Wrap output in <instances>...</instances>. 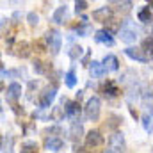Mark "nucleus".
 Instances as JSON below:
<instances>
[{"label": "nucleus", "instance_id": "obj_1", "mask_svg": "<svg viewBox=\"0 0 153 153\" xmlns=\"http://www.w3.org/2000/svg\"><path fill=\"white\" fill-rule=\"evenodd\" d=\"M100 112H102V100L98 96H91L85 102L84 107V117L87 121H98L100 119Z\"/></svg>", "mask_w": 153, "mask_h": 153}, {"label": "nucleus", "instance_id": "obj_2", "mask_svg": "<svg viewBox=\"0 0 153 153\" xmlns=\"http://www.w3.org/2000/svg\"><path fill=\"white\" fill-rule=\"evenodd\" d=\"M45 43H46L48 50L53 55H57L59 50H61V45H62V34L57 29H48L46 34H45Z\"/></svg>", "mask_w": 153, "mask_h": 153}, {"label": "nucleus", "instance_id": "obj_3", "mask_svg": "<svg viewBox=\"0 0 153 153\" xmlns=\"http://www.w3.org/2000/svg\"><path fill=\"white\" fill-rule=\"evenodd\" d=\"M55 94H57V85H46L41 93H39V98H38V105L39 109H48L52 105V102L55 100Z\"/></svg>", "mask_w": 153, "mask_h": 153}, {"label": "nucleus", "instance_id": "obj_4", "mask_svg": "<svg viewBox=\"0 0 153 153\" xmlns=\"http://www.w3.org/2000/svg\"><path fill=\"white\" fill-rule=\"evenodd\" d=\"M22 93H23V89H22V85H20L18 82H13V84H9V87H7V93H5V96H7V102H9L13 107H16V102L22 98Z\"/></svg>", "mask_w": 153, "mask_h": 153}, {"label": "nucleus", "instance_id": "obj_5", "mask_svg": "<svg viewBox=\"0 0 153 153\" xmlns=\"http://www.w3.org/2000/svg\"><path fill=\"white\" fill-rule=\"evenodd\" d=\"M119 38L123 43H126V45H132V43H135L137 41V30L134 29V27H130L128 25V22H125V25L121 27V30H119Z\"/></svg>", "mask_w": 153, "mask_h": 153}, {"label": "nucleus", "instance_id": "obj_6", "mask_svg": "<svg viewBox=\"0 0 153 153\" xmlns=\"http://www.w3.org/2000/svg\"><path fill=\"white\" fill-rule=\"evenodd\" d=\"M125 55L130 57V59H134V61H137V62H148V61H150V57L141 50V46H139V48H137V46H128V48H125Z\"/></svg>", "mask_w": 153, "mask_h": 153}, {"label": "nucleus", "instance_id": "obj_7", "mask_svg": "<svg viewBox=\"0 0 153 153\" xmlns=\"http://www.w3.org/2000/svg\"><path fill=\"white\" fill-rule=\"evenodd\" d=\"M103 135L100 130H89L87 135H85V144L87 148H96V146H102L103 144Z\"/></svg>", "mask_w": 153, "mask_h": 153}, {"label": "nucleus", "instance_id": "obj_8", "mask_svg": "<svg viewBox=\"0 0 153 153\" xmlns=\"http://www.w3.org/2000/svg\"><path fill=\"white\" fill-rule=\"evenodd\" d=\"M64 109H66V117H68V119H71L73 123H78V121H80V112H82V109H80V103H78V102H68V103L64 105Z\"/></svg>", "mask_w": 153, "mask_h": 153}, {"label": "nucleus", "instance_id": "obj_9", "mask_svg": "<svg viewBox=\"0 0 153 153\" xmlns=\"http://www.w3.org/2000/svg\"><path fill=\"white\" fill-rule=\"evenodd\" d=\"M94 41L100 43V45H105V46H114V38H112V32H109L107 29H100L94 32Z\"/></svg>", "mask_w": 153, "mask_h": 153}, {"label": "nucleus", "instance_id": "obj_10", "mask_svg": "<svg viewBox=\"0 0 153 153\" xmlns=\"http://www.w3.org/2000/svg\"><path fill=\"white\" fill-rule=\"evenodd\" d=\"M112 16V9L109 5H103L100 9H94L93 11V20L94 22H100V23H107Z\"/></svg>", "mask_w": 153, "mask_h": 153}, {"label": "nucleus", "instance_id": "obj_11", "mask_svg": "<svg viewBox=\"0 0 153 153\" xmlns=\"http://www.w3.org/2000/svg\"><path fill=\"white\" fill-rule=\"evenodd\" d=\"M45 150L48 152H61L64 148V141L57 135V137H45V143H43Z\"/></svg>", "mask_w": 153, "mask_h": 153}, {"label": "nucleus", "instance_id": "obj_12", "mask_svg": "<svg viewBox=\"0 0 153 153\" xmlns=\"http://www.w3.org/2000/svg\"><path fill=\"white\" fill-rule=\"evenodd\" d=\"M141 121H143V126L148 134L153 132V105H146L144 107V112L141 116Z\"/></svg>", "mask_w": 153, "mask_h": 153}, {"label": "nucleus", "instance_id": "obj_13", "mask_svg": "<svg viewBox=\"0 0 153 153\" xmlns=\"http://www.w3.org/2000/svg\"><path fill=\"white\" fill-rule=\"evenodd\" d=\"M66 20H68V5L62 4V5H59V7L53 11V14H52V22L57 23V25H61V23H64Z\"/></svg>", "mask_w": 153, "mask_h": 153}, {"label": "nucleus", "instance_id": "obj_14", "mask_svg": "<svg viewBox=\"0 0 153 153\" xmlns=\"http://www.w3.org/2000/svg\"><path fill=\"white\" fill-rule=\"evenodd\" d=\"M68 135H70V139L73 141V143H80V139L84 137V126H82V123H71V126H70V130H68Z\"/></svg>", "mask_w": 153, "mask_h": 153}, {"label": "nucleus", "instance_id": "obj_15", "mask_svg": "<svg viewBox=\"0 0 153 153\" xmlns=\"http://www.w3.org/2000/svg\"><path fill=\"white\" fill-rule=\"evenodd\" d=\"M102 93H103V96L105 98H116V96H119V87L116 85L112 80H107L103 85H102Z\"/></svg>", "mask_w": 153, "mask_h": 153}, {"label": "nucleus", "instance_id": "obj_16", "mask_svg": "<svg viewBox=\"0 0 153 153\" xmlns=\"http://www.w3.org/2000/svg\"><path fill=\"white\" fill-rule=\"evenodd\" d=\"M109 144L112 150H117V152H123L125 148V135L121 132H114L111 137H109Z\"/></svg>", "mask_w": 153, "mask_h": 153}, {"label": "nucleus", "instance_id": "obj_17", "mask_svg": "<svg viewBox=\"0 0 153 153\" xmlns=\"http://www.w3.org/2000/svg\"><path fill=\"white\" fill-rule=\"evenodd\" d=\"M89 73H91V78H102L107 73V70L103 68V64L100 61H91L89 62Z\"/></svg>", "mask_w": 153, "mask_h": 153}, {"label": "nucleus", "instance_id": "obj_18", "mask_svg": "<svg viewBox=\"0 0 153 153\" xmlns=\"http://www.w3.org/2000/svg\"><path fill=\"white\" fill-rule=\"evenodd\" d=\"M14 50H16L14 55H18L20 59H27L30 55V45L27 41H18L16 46H14Z\"/></svg>", "mask_w": 153, "mask_h": 153}, {"label": "nucleus", "instance_id": "obj_19", "mask_svg": "<svg viewBox=\"0 0 153 153\" xmlns=\"http://www.w3.org/2000/svg\"><path fill=\"white\" fill-rule=\"evenodd\" d=\"M102 64H103V68L107 71H117V68H119V61H117V57L112 55V53L105 55L103 61H102Z\"/></svg>", "mask_w": 153, "mask_h": 153}, {"label": "nucleus", "instance_id": "obj_20", "mask_svg": "<svg viewBox=\"0 0 153 153\" xmlns=\"http://www.w3.org/2000/svg\"><path fill=\"white\" fill-rule=\"evenodd\" d=\"M64 117H66V109H64L62 105H59V107H52V111H50V119H52V121L59 123V121H62Z\"/></svg>", "mask_w": 153, "mask_h": 153}, {"label": "nucleus", "instance_id": "obj_21", "mask_svg": "<svg viewBox=\"0 0 153 153\" xmlns=\"http://www.w3.org/2000/svg\"><path fill=\"white\" fill-rule=\"evenodd\" d=\"M13 146H14V137L5 134L2 137V153H13Z\"/></svg>", "mask_w": 153, "mask_h": 153}, {"label": "nucleus", "instance_id": "obj_22", "mask_svg": "<svg viewBox=\"0 0 153 153\" xmlns=\"http://www.w3.org/2000/svg\"><path fill=\"white\" fill-rule=\"evenodd\" d=\"M39 146L36 141H25L22 143V148H20V153H38Z\"/></svg>", "mask_w": 153, "mask_h": 153}, {"label": "nucleus", "instance_id": "obj_23", "mask_svg": "<svg viewBox=\"0 0 153 153\" xmlns=\"http://www.w3.org/2000/svg\"><path fill=\"white\" fill-rule=\"evenodd\" d=\"M137 20L141 23H150L152 22V11H150V5L148 7H143L139 13H137Z\"/></svg>", "mask_w": 153, "mask_h": 153}, {"label": "nucleus", "instance_id": "obj_24", "mask_svg": "<svg viewBox=\"0 0 153 153\" xmlns=\"http://www.w3.org/2000/svg\"><path fill=\"white\" fill-rule=\"evenodd\" d=\"M141 50H143L148 57H152L153 55V38L152 36H148L146 39H143V43H141Z\"/></svg>", "mask_w": 153, "mask_h": 153}, {"label": "nucleus", "instance_id": "obj_25", "mask_svg": "<svg viewBox=\"0 0 153 153\" xmlns=\"http://www.w3.org/2000/svg\"><path fill=\"white\" fill-rule=\"evenodd\" d=\"M64 84H66V87H70V89H73L76 85V75H75L73 70H70V71L64 73Z\"/></svg>", "mask_w": 153, "mask_h": 153}, {"label": "nucleus", "instance_id": "obj_26", "mask_svg": "<svg viewBox=\"0 0 153 153\" xmlns=\"http://www.w3.org/2000/svg\"><path fill=\"white\" fill-rule=\"evenodd\" d=\"M105 125H107V128L116 130V128L121 125V117H119L117 114H109L107 116V123H105Z\"/></svg>", "mask_w": 153, "mask_h": 153}, {"label": "nucleus", "instance_id": "obj_27", "mask_svg": "<svg viewBox=\"0 0 153 153\" xmlns=\"http://www.w3.org/2000/svg\"><path fill=\"white\" fill-rule=\"evenodd\" d=\"M82 52H84V48H82L80 45H73V46L68 50V57H70L71 61H76V59L82 57Z\"/></svg>", "mask_w": 153, "mask_h": 153}, {"label": "nucleus", "instance_id": "obj_28", "mask_svg": "<svg viewBox=\"0 0 153 153\" xmlns=\"http://www.w3.org/2000/svg\"><path fill=\"white\" fill-rule=\"evenodd\" d=\"M76 36H82V38H85V36H89V34H93V27L89 25V23H82V25H78L75 29Z\"/></svg>", "mask_w": 153, "mask_h": 153}, {"label": "nucleus", "instance_id": "obj_29", "mask_svg": "<svg viewBox=\"0 0 153 153\" xmlns=\"http://www.w3.org/2000/svg\"><path fill=\"white\" fill-rule=\"evenodd\" d=\"M32 68H34V71H36L38 75H45V73H48V66H46L41 59H36V61L32 62Z\"/></svg>", "mask_w": 153, "mask_h": 153}, {"label": "nucleus", "instance_id": "obj_30", "mask_svg": "<svg viewBox=\"0 0 153 153\" xmlns=\"http://www.w3.org/2000/svg\"><path fill=\"white\" fill-rule=\"evenodd\" d=\"M87 7H89V2H85V0H76L75 2V13L76 14L78 13H84Z\"/></svg>", "mask_w": 153, "mask_h": 153}, {"label": "nucleus", "instance_id": "obj_31", "mask_svg": "<svg viewBox=\"0 0 153 153\" xmlns=\"http://www.w3.org/2000/svg\"><path fill=\"white\" fill-rule=\"evenodd\" d=\"M141 96H143L144 100H153V85H144Z\"/></svg>", "mask_w": 153, "mask_h": 153}, {"label": "nucleus", "instance_id": "obj_32", "mask_svg": "<svg viewBox=\"0 0 153 153\" xmlns=\"http://www.w3.org/2000/svg\"><path fill=\"white\" fill-rule=\"evenodd\" d=\"M27 87H29V91H27V100H32V93H34V89H38V82H36V80H30V82L27 84Z\"/></svg>", "mask_w": 153, "mask_h": 153}, {"label": "nucleus", "instance_id": "obj_33", "mask_svg": "<svg viewBox=\"0 0 153 153\" xmlns=\"http://www.w3.org/2000/svg\"><path fill=\"white\" fill-rule=\"evenodd\" d=\"M27 22H29V25H32V27H34V25H38V23H39V16L32 11V13H29V14H27Z\"/></svg>", "mask_w": 153, "mask_h": 153}, {"label": "nucleus", "instance_id": "obj_34", "mask_svg": "<svg viewBox=\"0 0 153 153\" xmlns=\"http://www.w3.org/2000/svg\"><path fill=\"white\" fill-rule=\"evenodd\" d=\"M116 5H119V7H117V11H123V13H126V11H130V7H132V2H116Z\"/></svg>", "mask_w": 153, "mask_h": 153}, {"label": "nucleus", "instance_id": "obj_35", "mask_svg": "<svg viewBox=\"0 0 153 153\" xmlns=\"http://www.w3.org/2000/svg\"><path fill=\"white\" fill-rule=\"evenodd\" d=\"M73 153H94V152L89 150V148H82V146L75 144V146H73Z\"/></svg>", "mask_w": 153, "mask_h": 153}, {"label": "nucleus", "instance_id": "obj_36", "mask_svg": "<svg viewBox=\"0 0 153 153\" xmlns=\"http://www.w3.org/2000/svg\"><path fill=\"white\" fill-rule=\"evenodd\" d=\"M82 96H84V91H78V93H76V102H80Z\"/></svg>", "mask_w": 153, "mask_h": 153}, {"label": "nucleus", "instance_id": "obj_37", "mask_svg": "<svg viewBox=\"0 0 153 153\" xmlns=\"http://www.w3.org/2000/svg\"><path fill=\"white\" fill-rule=\"evenodd\" d=\"M103 153H123V152H117V150H112V148H109V150H105Z\"/></svg>", "mask_w": 153, "mask_h": 153}, {"label": "nucleus", "instance_id": "obj_38", "mask_svg": "<svg viewBox=\"0 0 153 153\" xmlns=\"http://www.w3.org/2000/svg\"><path fill=\"white\" fill-rule=\"evenodd\" d=\"M7 76V73H5V68H4V64H2V78H5Z\"/></svg>", "mask_w": 153, "mask_h": 153}, {"label": "nucleus", "instance_id": "obj_39", "mask_svg": "<svg viewBox=\"0 0 153 153\" xmlns=\"http://www.w3.org/2000/svg\"><path fill=\"white\" fill-rule=\"evenodd\" d=\"M150 36L153 38V23H152V32H150Z\"/></svg>", "mask_w": 153, "mask_h": 153}, {"label": "nucleus", "instance_id": "obj_40", "mask_svg": "<svg viewBox=\"0 0 153 153\" xmlns=\"http://www.w3.org/2000/svg\"><path fill=\"white\" fill-rule=\"evenodd\" d=\"M150 7H153V0H152V2H150Z\"/></svg>", "mask_w": 153, "mask_h": 153}]
</instances>
